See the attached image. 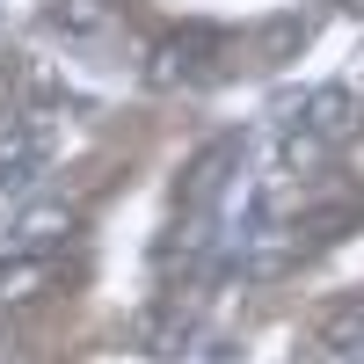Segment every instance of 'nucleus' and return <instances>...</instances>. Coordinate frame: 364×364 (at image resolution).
Segmentation results:
<instances>
[{
    "mask_svg": "<svg viewBox=\"0 0 364 364\" xmlns=\"http://www.w3.org/2000/svg\"><path fill=\"white\" fill-rule=\"evenodd\" d=\"M357 124H364V109L343 95H314V109H306V132H321V139H350Z\"/></svg>",
    "mask_w": 364,
    "mask_h": 364,
    "instance_id": "nucleus-3",
    "label": "nucleus"
},
{
    "mask_svg": "<svg viewBox=\"0 0 364 364\" xmlns=\"http://www.w3.org/2000/svg\"><path fill=\"white\" fill-rule=\"evenodd\" d=\"M51 277H44V262H8L0 269V306H15V299H29V291H44Z\"/></svg>",
    "mask_w": 364,
    "mask_h": 364,
    "instance_id": "nucleus-4",
    "label": "nucleus"
},
{
    "mask_svg": "<svg viewBox=\"0 0 364 364\" xmlns=\"http://www.w3.org/2000/svg\"><path fill=\"white\" fill-rule=\"evenodd\" d=\"M226 175H233V146H211V154H197V168L175 182V204H182V211H197V204L226 182Z\"/></svg>",
    "mask_w": 364,
    "mask_h": 364,
    "instance_id": "nucleus-2",
    "label": "nucleus"
},
{
    "mask_svg": "<svg viewBox=\"0 0 364 364\" xmlns=\"http://www.w3.org/2000/svg\"><path fill=\"white\" fill-rule=\"evenodd\" d=\"M219 66H226V29H204V22L182 29V37H168V44L154 51V80H161V87H168V80H175V87L211 80Z\"/></svg>",
    "mask_w": 364,
    "mask_h": 364,
    "instance_id": "nucleus-1",
    "label": "nucleus"
}]
</instances>
